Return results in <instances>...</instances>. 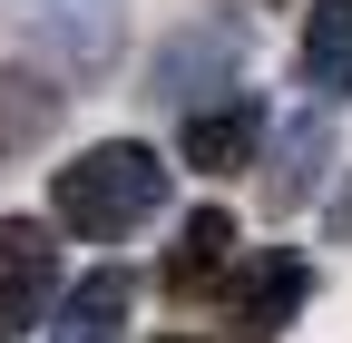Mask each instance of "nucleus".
<instances>
[{
  "label": "nucleus",
  "instance_id": "nucleus-5",
  "mask_svg": "<svg viewBox=\"0 0 352 343\" xmlns=\"http://www.w3.org/2000/svg\"><path fill=\"white\" fill-rule=\"evenodd\" d=\"M127 314H138V284H127L118 265H98V275H78L69 294H59V343H127Z\"/></svg>",
  "mask_w": 352,
  "mask_h": 343
},
{
  "label": "nucleus",
  "instance_id": "nucleus-8",
  "mask_svg": "<svg viewBox=\"0 0 352 343\" xmlns=\"http://www.w3.org/2000/svg\"><path fill=\"white\" fill-rule=\"evenodd\" d=\"M323 157H333V138H323V118H303V127H284V157L264 167V187H274V206H303V196H314V177H323Z\"/></svg>",
  "mask_w": 352,
  "mask_h": 343
},
{
  "label": "nucleus",
  "instance_id": "nucleus-2",
  "mask_svg": "<svg viewBox=\"0 0 352 343\" xmlns=\"http://www.w3.org/2000/svg\"><path fill=\"white\" fill-rule=\"evenodd\" d=\"M303 304H314V265L303 255H254L235 275V294H226V333L235 343H274Z\"/></svg>",
  "mask_w": 352,
  "mask_h": 343
},
{
  "label": "nucleus",
  "instance_id": "nucleus-10",
  "mask_svg": "<svg viewBox=\"0 0 352 343\" xmlns=\"http://www.w3.org/2000/svg\"><path fill=\"white\" fill-rule=\"evenodd\" d=\"M176 343H186V333H176Z\"/></svg>",
  "mask_w": 352,
  "mask_h": 343
},
{
  "label": "nucleus",
  "instance_id": "nucleus-9",
  "mask_svg": "<svg viewBox=\"0 0 352 343\" xmlns=\"http://www.w3.org/2000/svg\"><path fill=\"white\" fill-rule=\"evenodd\" d=\"M333 236H352V177H342V196H333Z\"/></svg>",
  "mask_w": 352,
  "mask_h": 343
},
{
  "label": "nucleus",
  "instance_id": "nucleus-7",
  "mask_svg": "<svg viewBox=\"0 0 352 343\" xmlns=\"http://www.w3.org/2000/svg\"><path fill=\"white\" fill-rule=\"evenodd\" d=\"M303 79H314V98H352V0H314V20H303Z\"/></svg>",
  "mask_w": 352,
  "mask_h": 343
},
{
  "label": "nucleus",
  "instance_id": "nucleus-1",
  "mask_svg": "<svg viewBox=\"0 0 352 343\" xmlns=\"http://www.w3.org/2000/svg\"><path fill=\"white\" fill-rule=\"evenodd\" d=\"M157 206H166V157L138 147V138H98V147H78L59 177H50V216L69 236H98V245L138 236Z\"/></svg>",
  "mask_w": 352,
  "mask_h": 343
},
{
  "label": "nucleus",
  "instance_id": "nucleus-6",
  "mask_svg": "<svg viewBox=\"0 0 352 343\" xmlns=\"http://www.w3.org/2000/svg\"><path fill=\"white\" fill-rule=\"evenodd\" d=\"M226 265H235V216H226V206H196V216L176 226V245H166V294L196 304Z\"/></svg>",
  "mask_w": 352,
  "mask_h": 343
},
{
  "label": "nucleus",
  "instance_id": "nucleus-3",
  "mask_svg": "<svg viewBox=\"0 0 352 343\" xmlns=\"http://www.w3.org/2000/svg\"><path fill=\"white\" fill-rule=\"evenodd\" d=\"M50 294H59V236L39 216H10V226H0V333L39 324Z\"/></svg>",
  "mask_w": 352,
  "mask_h": 343
},
{
  "label": "nucleus",
  "instance_id": "nucleus-4",
  "mask_svg": "<svg viewBox=\"0 0 352 343\" xmlns=\"http://www.w3.org/2000/svg\"><path fill=\"white\" fill-rule=\"evenodd\" d=\"M254 147H264V108H254V98L186 108V167H206V177H235V167H254Z\"/></svg>",
  "mask_w": 352,
  "mask_h": 343
}]
</instances>
